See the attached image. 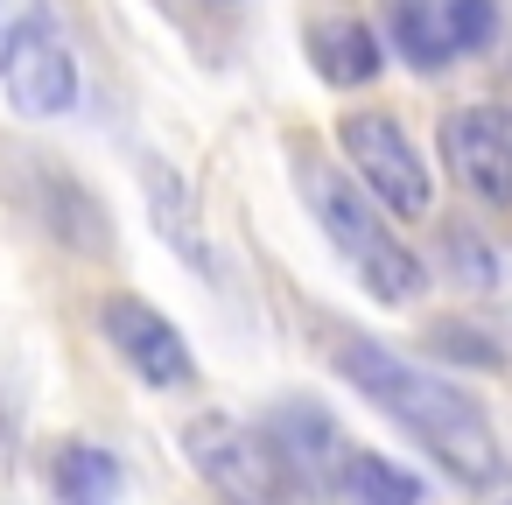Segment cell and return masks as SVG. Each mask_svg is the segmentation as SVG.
Listing matches in <instances>:
<instances>
[{
	"label": "cell",
	"mask_w": 512,
	"mask_h": 505,
	"mask_svg": "<svg viewBox=\"0 0 512 505\" xmlns=\"http://www.w3.org/2000/svg\"><path fill=\"white\" fill-rule=\"evenodd\" d=\"M99 323H106L113 351H120L148 386H162V393H169V386H190V379H197V358H190L183 330H176L162 309H148L141 295H106Z\"/></svg>",
	"instance_id": "ba28073f"
},
{
	"label": "cell",
	"mask_w": 512,
	"mask_h": 505,
	"mask_svg": "<svg viewBox=\"0 0 512 505\" xmlns=\"http://www.w3.org/2000/svg\"><path fill=\"white\" fill-rule=\"evenodd\" d=\"M491 505H512V491H498V498H491Z\"/></svg>",
	"instance_id": "4fadbf2b"
},
{
	"label": "cell",
	"mask_w": 512,
	"mask_h": 505,
	"mask_svg": "<svg viewBox=\"0 0 512 505\" xmlns=\"http://www.w3.org/2000/svg\"><path fill=\"white\" fill-rule=\"evenodd\" d=\"M337 148H344L358 190H365L379 211L421 218V211L435 204V183H428V169H421V155H414V141H407V127H400L393 113H351V120L337 127Z\"/></svg>",
	"instance_id": "5b68a950"
},
{
	"label": "cell",
	"mask_w": 512,
	"mask_h": 505,
	"mask_svg": "<svg viewBox=\"0 0 512 505\" xmlns=\"http://www.w3.org/2000/svg\"><path fill=\"white\" fill-rule=\"evenodd\" d=\"M302 197H309V211H316V225H323V239L351 260V274L365 281V295L372 302H421V288H428V267H421V253L386 225V211L344 176V169H323V162H309L302 169Z\"/></svg>",
	"instance_id": "7a4b0ae2"
},
{
	"label": "cell",
	"mask_w": 512,
	"mask_h": 505,
	"mask_svg": "<svg viewBox=\"0 0 512 505\" xmlns=\"http://www.w3.org/2000/svg\"><path fill=\"white\" fill-rule=\"evenodd\" d=\"M309 64H316L323 85L358 92V85H372L386 71V50H379V36L358 15H316L309 22Z\"/></svg>",
	"instance_id": "30bf717a"
},
{
	"label": "cell",
	"mask_w": 512,
	"mask_h": 505,
	"mask_svg": "<svg viewBox=\"0 0 512 505\" xmlns=\"http://www.w3.org/2000/svg\"><path fill=\"white\" fill-rule=\"evenodd\" d=\"M442 162L449 176L491 204V211H512V106H463L442 120Z\"/></svg>",
	"instance_id": "52a82bcc"
},
{
	"label": "cell",
	"mask_w": 512,
	"mask_h": 505,
	"mask_svg": "<svg viewBox=\"0 0 512 505\" xmlns=\"http://www.w3.org/2000/svg\"><path fill=\"white\" fill-rule=\"evenodd\" d=\"M337 372H344L379 414H393L456 484H477V491H484V484L505 477V449H498L491 414H484L470 393H456L449 379L421 372L414 358H400V351H386V344H372V337H358V330H344Z\"/></svg>",
	"instance_id": "6da1fadb"
},
{
	"label": "cell",
	"mask_w": 512,
	"mask_h": 505,
	"mask_svg": "<svg viewBox=\"0 0 512 505\" xmlns=\"http://www.w3.org/2000/svg\"><path fill=\"white\" fill-rule=\"evenodd\" d=\"M498 36L491 0H386V43L414 71H442Z\"/></svg>",
	"instance_id": "8992f818"
},
{
	"label": "cell",
	"mask_w": 512,
	"mask_h": 505,
	"mask_svg": "<svg viewBox=\"0 0 512 505\" xmlns=\"http://www.w3.org/2000/svg\"><path fill=\"white\" fill-rule=\"evenodd\" d=\"M330 491H337L344 505H421V477L400 470L393 456H372V449H344Z\"/></svg>",
	"instance_id": "7c38bea8"
},
{
	"label": "cell",
	"mask_w": 512,
	"mask_h": 505,
	"mask_svg": "<svg viewBox=\"0 0 512 505\" xmlns=\"http://www.w3.org/2000/svg\"><path fill=\"white\" fill-rule=\"evenodd\" d=\"M0 92L22 120H57L78 106V57L50 0H0Z\"/></svg>",
	"instance_id": "3957f363"
},
{
	"label": "cell",
	"mask_w": 512,
	"mask_h": 505,
	"mask_svg": "<svg viewBox=\"0 0 512 505\" xmlns=\"http://www.w3.org/2000/svg\"><path fill=\"white\" fill-rule=\"evenodd\" d=\"M50 491H57V505H120L127 470H120V456L99 449V442H64V449L50 456Z\"/></svg>",
	"instance_id": "8fae6325"
},
{
	"label": "cell",
	"mask_w": 512,
	"mask_h": 505,
	"mask_svg": "<svg viewBox=\"0 0 512 505\" xmlns=\"http://www.w3.org/2000/svg\"><path fill=\"white\" fill-rule=\"evenodd\" d=\"M183 456L225 505H288L295 498V470L274 449V435H260L232 414H197L183 428Z\"/></svg>",
	"instance_id": "277c9868"
},
{
	"label": "cell",
	"mask_w": 512,
	"mask_h": 505,
	"mask_svg": "<svg viewBox=\"0 0 512 505\" xmlns=\"http://www.w3.org/2000/svg\"><path fill=\"white\" fill-rule=\"evenodd\" d=\"M267 435H274V449L288 456V470L309 477V484H330L337 463H344V428H337V414H323L316 400H281V407L267 414Z\"/></svg>",
	"instance_id": "9c48e42d"
}]
</instances>
